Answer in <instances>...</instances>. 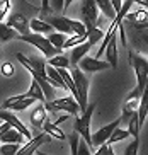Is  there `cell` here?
<instances>
[{
    "instance_id": "6da1fadb",
    "label": "cell",
    "mask_w": 148,
    "mask_h": 155,
    "mask_svg": "<svg viewBox=\"0 0 148 155\" xmlns=\"http://www.w3.org/2000/svg\"><path fill=\"white\" fill-rule=\"evenodd\" d=\"M72 77H73V82H75V101L78 102V107H80V113L87 109V106H89V87H90V80L89 77L85 75V72H82L78 68V65L73 67L72 72Z\"/></svg>"
},
{
    "instance_id": "7a4b0ae2",
    "label": "cell",
    "mask_w": 148,
    "mask_h": 155,
    "mask_svg": "<svg viewBox=\"0 0 148 155\" xmlns=\"http://www.w3.org/2000/svg\"><path fill=\"white\" fill-rule=\"evenodd\" d=\"M48 24L53 26V29L60 32H65V34H85L87 32V28L85 24L82 22V21H77V19H68L65 15H54V17H48L46 21Z\"/></svg>"
},
{
    "instance_id": "3957f363",
    "label": "cell",
    "mask_w": 148,
    "mask_h": 155,
    "mask_svg": "<svg viewBox=\"0 0 148 155\" xmlns=\"http://www.w3.org/2000/svg\"><path fill=\"white\" fill-rule=\"evenodd\" d=\"M19 39H22L24 43H29V45H32L34 48H38V50L44 55V58H51V56L58 55V53H61V50H58V48H54L51 43H49V39L46 36H43V34H39V32H26V34H19Z\"/></svg>"
},
{
    "instance_id": "277c9868",
    "label": "cell",
    "mask_w": 148,
    "mask_h": 155,
    "mask_svg": "<svg viewBox=\"0 0 148 155\" xmlns=\"http://www.w3.org/2000/svg\"><path fill=\"white\" fill-rule=\"evenodd\" d=\"M95 109V102L87 106V109L82 113V116H77L75 123H73V131H77L84 140L92 147V133H90V121H92V114Z\"/></svg>"
},
{
    "instance_id": "5b68a950",
    "label": "cell",
    "mask_w": 148,
    "mask_h": 155,
    "mask_svg": "<svg viewBox=\"0 0 148 155\" xmlns=\"http://www.w3.org/2000/svg\"><path fill=\"white\" fill-rule=\"evenodd\" d=\"M44 107L46 111L49 113H58V111H63V113H68L70 116H78V102L75 101V97H61V99H53V101H48L44 102Z\"/></svg>"
},
{
    "instance_id": "8992f818",
    "label": "cell",
    "mask_w": 148,
    "mask_h": 155,
    "mask_svg": "<svg viewBox=\"0 0 148 155\" xmlns=\"http://www.w3.org/2000/svg\"><path fill=\"white\" fill-rule=\"evenodd\" d=\"M130 63L135 68V75H136V87L143 91L145 82L148 78V60L145 56L138 55L135 51H130Z\"/></svg>"
},
{
    "instance_id": "52a82bcc",
    "label": "cell",
    "mask_w": 148,
    "mask_h": 155,
    "mask_svg": "<svg viewBox=\"0 0 148 155\" xmlns=\"http://www.w3.org/2000/svg\"><path fill=\"white\" fill-rule=\"evenodd\" d=\"M15 58L22 63V67H26V70L31 75H39V77L46 78V63L43 60L36 58V56H26L22 53H15Z\"/></svg>"
},
{
    "instance_id": "ba28073f",
    "label": "cell",
    "mask_w": 148,
    "mask_h": 155,
    "mask_svg": "<svg viewBox=\"0 0 148 155\" xmlns=\"http://www.w3.org/2000/svg\"><path fill=\"white\" fill-rule=\"evenodd\" d=\"M80 14H82V22L85 24V28L95 26L99 21V7L95 4V0H82Z\"/></svg>"
},
{
    "instance_id": "9c48e42d",
    "label": "cell",
    "mask_w": 148,
    "mask_h": 155,
    "mask_svg": "<svg viewBox=\"0 0 148 155\" xmlns=\"http://www.w3.org/2000/svg\"><path fill=\"white\" fill-rule=\"evenodd\" d=\"M38 101L34 97L27 96V94H21V96H12L7 101H4L2 109H10V111H24L27 107H31L32 104H36Z\"/></svg>"
},
{
    "instance_id": "30bf717a",
    "label": "cell",
    "mask_w": 148,
    "mask_h": 155,
    "mask_svg": "<svg viewBox=\"0 0 148 155\" xmlns=\"http://www.w3.org/2000/svg\"><path fill=\"white\" fill-rule=\"evenodd\" d=\"M78 68L85 73H94V72H100V70H106V68H111V65L107 63V60H100V58H92V56H84L80 58L78 61Z\"/></svg>"
},
{
    "instance_id": "8fae6325",
    "label": "cell",
    "mask_w": 148,
    "mask_h": 155,
    "mask_svg": "<svg viewBox=\"0 0 148 155\" xmlns=\"http://www.w3.org/2000/svg\"><path fill=\"white\" fill-rule=\"evenodd\" d=\"M51 140V135H48V133H39V135H36V137L29 138V141H27L24 147H21L17 152V155H32L36 153L38 148H39L41 145H44V143H48V141Z\"/></svg>"
},
{
    "instance_id": "7c38bea8",
    "label": "cell",
    "mask_w": 148,
    "mask_h": 155,
    "mask_svg": "<svg viewBox=\"0 0 148 155\" xmlns=\"http://www.w3.org/2000/svg\"><path fill=\"white\" fill-rule=\"evenodd\" d=\"M119 124H121V119L117 118V119H114L112 123H109V124H106V126H102L100 130H97V131L92 135V147H95V148H97L99 145L106 143V141L109 140V137L112 135V131H114Z\"/></svg>"
},
{
    "instance_id": "4fadbf2b",
    "label": "cell",
    "mask_w": 148,
    "mask_h": 155,
    "mask_svg": "<svg viewBox=\"0 0 148 155\" xmlns=\"http://www.w3.org/2000/svg\"><path fill=\"white\" fill-rule=\"evenodd\" d=\"M0 119H2V121H9L10 126L15 128V130H19V131L24 135V138H26V140H29V138L34 137V135L29 131V128L24 126L22 121H21V119H17V116H14L10 109H0Z\"/></svg>"
},
{
    "instance_id": "5bb4252c",
    "label": "cell",
    "mask_w": 148,
    "mask_h": 155,
    "mask_svg": "<svg viewBox=\"0 0 148 155\" xmlns=\"http://www.w3.org/2000/svg\"><path fill=\"white\" fill-rule=\"evenodd\" d=\"M7 24L12 26L19 34H26V32L31 31V29H29V21H27V17L24 14H21V12L10 14L9 15V22H7Z\"/></svg>"
},
{
    "instance_id": "9a60e30c",
    "label": "cell",
    "mask_w": 148,
    "mask_h": 155,
    "mask_svg": "<svg viewBox=\"0 0 148 155\" xmlns=\"http://www.w3.org/2000/svg\"><path fill=\"white\" fill-rule=\"evenodd\" d=\"M104 53H106V60L111 65V68H117V34L116 32L111 36Z\"/></svg>"
},
{
    "instance_id": "2e32d148",
    "label": "cell",
    "mask_w": 148,
    "mask_h": 155,
    "mask_svg": "<svg viewBox=\"0 0 148 155\" xmlns=\"http://www.w3.org/2000/svg\"><path fill=\"white\" fill-rule=\"evenodd\" d=\"M92 43L87 39V41H84V43H80V45H75L72 48V53H70V63L75 67V65H78V61H80V58H84V56L87 55L90 51V48H92Z\"/></svg>"
},
{
    "instance_id": "e0dca14e",
    "label": "cell",
    "mask_w": 148,
    "mask_h": 155,
    "mask_svg": "<svg viewBox=\"0 0 148 155\" xmlns=\"http://www.w3.org/2000/svg\"><path fill=\"white\" fill-rule=\"evenodd\" d=\"M46 78H48V82L51 84L53 87H56V89H63V91H68V87H67V84L63 82L60 72L54 68V67L48 65V63H46Z\"/></svg>"
},
{
    "instance_id": "ac0fdd59",
    "label": "cell",
    "mask_w": 148,
    "mask_h": 155,
    "mask_svg": "<svg viewBox=\"0 0 148 155\" xmlns=\"http://www.w3.org/2000/svg\"><path fill=\"white\" fill-rule=\"evenodd\" d=\"M124 19L133 22L135 28H148V9H140L135 14H128Z\"/></svg>"
},
{
    "instance_id": "d6986e66",
    "label": "cell",
    "mask_w": 148,
    "mask_h": 155,
    "mask_svg": "<svg viewBox=\"0 0 148 155\" xmlns=\"http://www.w3.org/2000/svg\"><path fill=\"white\" fill-rule=\"evenodd\" d=\"M31 124L34 128H41L43 126V123H44V119H46V107H44V102H39V104L32 109L31 113Z\"/></svg>"
},
{
    "instance_id": "ffe728a7",
    "label": "cell",
    "mask_w": 148,
    "mask_h": 155,
    "mask_svg": "<svg viewBox=\"0 0 148 155\" xmlns=\"http://www.w3.org/2000/svg\"><path fill=\"white\" fill-rule=\"evenodd\" d=\"M22 140H24V135L12 126L7 128V130L0 135V141H2V143H22Z\"/></svg>"
},
{
    "instance_id": "44dd1931",
    "label": "cell",
    "mask_w": 148,
    "mask_h": 155,
    "mask_svg": "<svg viewBox=\"0 0 148 155\" xmlns=\"http://www.w3.org/2000/svg\"><path fill=\"white\" fill-rule=\"evenodd\" d=\"M148 116V78L145 82L143 87V92H141V99H140V106H138V118H140V123L143 124L145 119Z\"/></svg>"
},
{
    "instance_id": "7402d4cb",
    "label": "cell",
    "mask_w": 148,
    "mask_h": 155,
    "mask_svg": "<svg viewBox=\"0 0 148 155\" xmlns=\"http://www.w3.org/2000/svg\"><path fill=\"white\" fill-rule=\"evenodd\" d=\"M29 29H31V32H39V34H49V32H53V26L48 24L46 21H41V19H32V21H29Z\"/></svg>"
},
{
    "instance_id": "603a6c76",
    "label": "cell",
    "mask_w": 148,
    "mask_h": 155,
    "mask_svg": "<svg viewBox=\"0 0 148 155\" xmlns=\"http://www.w3.org/2000/svg\"><path fill=\"white\" fill-rule=\"evenodd\" d=\"M31 77L36 78L38 84H39L41 89H43V94H44V99H46L44 102H48V101H53V99H54V87L48 82V78L39 77V75H31Z\"/></svg>"
},
{
    "instance_id": "cb8c5ba5",
    "label": "cell",
    "mask_w": 148,
    "mask_h": 155,
    "mask_svg": "<svg viewBox=\"0 0 148 155\" xmlns=\"http://www.w3.org/2000/svg\"><path fill=\"white\" fill-rule=\"evenodd\" d=\"M128 131H130V135L133 138L135 137H140V128H141V123H140V118H138V109L133 111L130 116V119H128Z\"/></svg>"
},
{
    "instance_id": "d4e9b609",
    "label": "cell",
    "mask_w": 148,
    "mask_h": 155,
    "mask_svg": "<svg viewBox=\"0 0 148 155\" xmlns=\"http://www.w3.org/2000/svg\"><path fill=\"white\" fill-rule=\"evenodd\" d=\"M19 32L9 26V24H4V21L0 22V41H12V39H17Z\"/></svg>"
},
{
    "instance_id": "484cf974",
    "label": "cell",
    "mask_w": 148,
    "mask_h": 155,
    "mask_svg": "<svg viewBox=\"0 0 148 155\" xmlns=\"http://www.w3.org/2000/svg\"><path fill=\"white\" fill-rule=\"evenodd\" d=\"M43 130H44L48 135H51V138H56V140H65V133L60 130V126L56 123H49L48 119H44V123H43Z\"/></svg>"
},
{
    "instance_id": "4316f807",
    "label": "cell",
    "mask_w": 148,
    "mask_h": 155,
    "mask_svg": "<svg viewBox=\"0 0 148 155\" xmlns=\"http://www.w3.org/2000/svg\"><path fill=\"white\" fill-rule=\"evenodd\" d=\"M95 4H97L99 10L102 12L104 15L107 19H114L116 17V10H114V7H112V2L111 0H95Z\"/></svg>"
},
{
    "instance_id": "83f0119b",
    "label": "cell",
    "mask_w": 148,
    "mask_h": 155,
    "mask_svg": "<svg viewBox=\"0 0 148 155\" xmlns=\"http://www.w3.org/2000/svg\"><path fill=\"white\" fill-rule=\"evenodd\" d=\"M48 65H51L54 68H61V67L63 68H68L70 67V58L67 55H63V53H58V55L48 58Z\"/></svg>"
},
{
    "instance_id": "f1b7e54d",
    "label": "cell",
    "mask_w": 148,
    "mask_h": 155,
    "mask_svg": "<svg viewBox=\"0 0 148 155\" xmlns=\"http://www.w3.org/2000/svg\"><path fill=\"white\" fill-rule=\"evenodd\" d=\"M27 96H31V97H34V99L38 101V102H44V94H43V89H41V85L38 84V80L34 77H32V80H31V87H29V91L26 92Z\"/></svg>"
},
{
    "instance_id": "f546056e",
    "label": "cell",
    "mask_w": 148,
    "mask_h": 155,
    "mask_svg": "<svg viewBox=\"0 0 148 155\" xmlns=\"http://www.w3.org/2000/svg\"><path fill=\"white\" fill-rule=\"evenodd\" d=\"M48 39L54 48H58V50L63 51V45L67 41V34H65V32H60V31H53V32L48 34Z\"/></svg>"
},
{
    "instance_id": "4dcf8cb0",
    "label": "cell",
    "mask_w": 148,
    "mask_h": 155,
    "mask_svg": "<svg viewBox=\"0 0 148 155\" xmlns=\"http://www.w3.org/2000/svg\"><path fill=\"white\" fill-rule=\"evenodd\" d=\"M128 137H130V131H128V128L117 126L116 130L112 131V135L109 137L107 143H117V141H121V140H126Z\"/></svg>"
},
{
    "instance_id": "1f68e13d",
    "label": "cell",
    "mask_w": 148,
    "mask_h": 155,
    "mask_svg": "<svg viewBox=\"0 0 148 155\" xmlns=\"http://www.w3.org/2000/svg\"><path fill=\"white\" fill-rule=\"evenodd\" d=\"M21 143H2L0 147V155H17Z\"/></svg>"
},
{
    "instance_id": "d6a6232c",
    "label": "cell",
    "mask_w": 148,
    "mask_h": 155,
    "mask_svg": "<svg viewBox=\"0 0 148 155\" xmlns=\"http://www.w3.org/2000/svg\"><path fill=\"white\" fill-rule=\"evenodd\" d=\"M92 147L87 143L84 138L80 137V141H78V148H77V155H90L92 153V150H90Z\"/></svg>"
},
{
    "instance_id": "836d02e7",
    "label": "cell",
    "mask_w": 148,
    "mask_h": 155,
    "mask_svg": "<svg viewBox=\"0 0 148 155\" xmlns=\"http://www.w3.org/2000/svg\"><path fill=\"white\" fill-rule=\"evenodd\" d=\"M138 147H140V137H135V138H133V141L126 147L124 153L126 155H136V153H138Z\"/></svg>"
},
{
    "instance_id": "e575fe53",
    "label": "cell",
    "mask_w": 148,
    "mask_h": 155,
    "mask_svg": "<svg viewBox=\"0 0 148 155\" xmlns=\"http://www.w3.org/2000/svg\"><path fill=\"white\" fill-rule=\"evenodd\" d=\"M95 155H114V150L111 148V143H102V145L97 147V150H95Z\"/></svg>"
},
{
    "instance_id": "d590c367",
    "label": "cell",
    "mask_w": 148,
    "mask_h": 155,
    "mask_svg": "<svg viewBox=\"0 0 148 155\" xmlns=\"http://www.w3.org/2000/svg\"><path fill=\"white\" fill-rule=\"evenodd\" d=\"M10 0H0V22L4 21V17L10 12Z\"/></svg>"
},
{
    "instance_id": "8d00e7d4",
    "label": "cell",
    "mask_w": 148,
    "mask_h": 155,
    "mask_svg": "<svg viewBox=\"0 0 148 155\" xmlns=\"http://www.w3.org/2000/svg\"><path fill=\"white\" fill-rule=\"evenodd\" d=\"M78 141H80V135L77 131H73V135H70V148H72V155H77V148H78Z\"/></svg>"
},
{
    "instance_id": "74e56055",
    "label": "cell",
    "mask_w": 148,
    "mask_h": 155,
    "mask_svg": "<svg viewBox=\"0 0 148 155\" xmlns=\"http://www.w3.org/2000/svg\"><path fill=\"white\" fill-rule=\"evenodd\" d=\"M63 2L65 0H49V7L53 12H63Z\"/></svg>"
},
{
    "instance_id": "f35d334b",
    "label": "cell",
    "mask_w": 148,
    "mask_h": 155,
    "mask_svg": "<svg viewBox=\"0 0 148 155\" xmlns=\"http://www.w3.org/2000/svg\"><path fill=\"white\" fill-rule=\"evenodd\" d=\"M2 73H4L5 77H10V75H14V67H12V63H4V65H2Z\"/></svg>"
},
{
    "instance_id": "ab89813d",
    "label": "cell",
    "mask_w": 148,
    "mask_h": 155,
    "mask_svg": "<svg viewBox=\"0 0 148 155\" xmlns=\"http://www.w3.org/2000/svg\"><path fill=\"white\" fill-rule=\"evenodd\" d=\"M112 2V7H114V10H116V14L119 12V9H121V5H123V0H111Z\"/></svg>"
},
{
    "instance_id": "60d3db41",
    "label": "cell",
    "mask_w": 148,
    "mask_h": 155,
    "mask_svg": "<svg viewBox=\"0 0 148 155\" xmlns=\"http://www.w3.org/2000/svg\"><path fill=\"white\" fill-rule=\"evenodd\" d=\"M73 2H75V0H65V2H63V12H67L68 7H70V5L73 4Z\"/></svg>"
},
{
    "instance_id": "b9f144b4",
    "label": "cell",
    "mask_w": 148,
    "mask_h": 155,
    "mask_svg": "<svg viewBox=\"0 0 148 155\" xmlns=\"http://www.w3.org/2000/svg\"><path fill=\"white\" fill-rule=\"evenodd\" d=\"M135 4H140L141 7H145V9H148V0H133Z\"/></svg>"
},
{
    "instance_id": "7bdbcfd3",
    "label": "cell",
    "mask_w": 148,
    "mask_h": 155,
    "mask_svg": "<svg viewBox=\"0 0 148 155\" xmlns=\"http://www.w3.org/2000/svg\"><path fill=\"white\" fill-rule=\"evenodd\" d=\"M0 123H2V121H0Z\"/></svg>"
}]
</instances>
